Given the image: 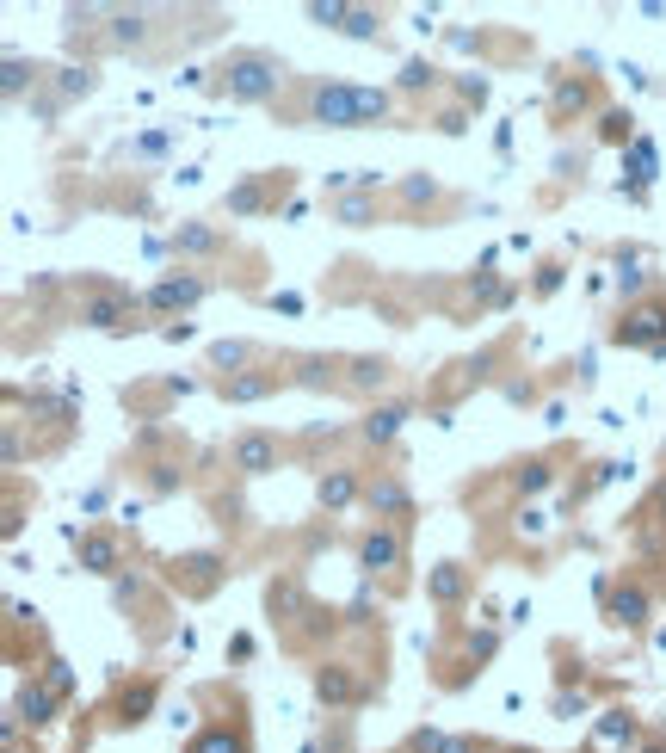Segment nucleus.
<instances>
[{
    "label": "nucleus",
    "instance_id": "obj_1",
    "mask_svg": "<svg viewBox=\"0 0 666 753\" xmlns=\"http://www.w3.org/2000/svg\"><path fill=\"white\" fill-rule=\"evenodd\" d=\"M315 118H321V124H364V118H383V93H364V87H321V93H315Z\"/></svg>",
    "mask_w": 666,
    "mask_h": 753
},
{
    "label": "nucleus",
    "instance_id": "obj_2",
    "mask_svg": "<svg viewBox=\"0 0 666 753\" xmlns=\"http://www.w3.org/2000/svg\"><path fill=\"white\" fill-rule=\"evenodd\" d=\"M278 463V439H266V433H247L241 445H235V470L241 476H266Z\"/></svg>",
    "mask_w": 666,
    "mask_h": 753
},
{
    "label": "nucleus",
    "instance_id": "obj_3",
    "mask_svg": "<svg viewBox=\"0 0 666 753\" xmlns=\"http://www.w3.org/2000/svg\"><path fill=\"white\" fill-rule=\"evenodd\" d=\"M229 87H235L241 99H266V93L278 87V75H272L266 62H235V68H229Z\"/></svg>",
    "mask_w": 666,
    "mask_h": 753
},
{
    "label": "nucleus",
    "instance_id": "obj_4",
    "mask_svg": "<svg viewBox=\"0 0 666 753\" xmlns=\"http://www.w3.org/2000/svg\"><path fill=\"white\" fill-rule=\"evenodd\" d=\"M358 556H364V568H395L401 562V537L395 531H370Z\"/></svg>",
    "mask_w": 666,
    "mask_h": 753
},
{
    "label": "nucleus",
    "instance_id": "obj_5",
    "mask_svg": "<svg viewBox=\"0 0 666 753\" xmlns=\"http://www.w3.org/2000/svg\"><path fill=\"white\" fill-rule=\"evenodd\" d=\"M315 692H321L327 704H352V698H358V679H352L346 667H321V679H315Z\"/></svg>",
    "mask_w": 666,
    "mask_h": 753
},
{
    "label": "nucleus",
    "instance_id": "obj_6",
    "mask_svg": "<svg viewBox=\"0 0 666 753\" xmlns=\"http://www.w3.org/2000/svg\"><path fill=\"white\" fill-rule=\"evenodd\" d=\"M118 315H124V297H93V303L81 309V321H93V328H111Z\"/></svg>",
    "mask_w": 666,
    "mask_h": 753
},
{
    "label": "nucleus",
    "instance_id": "obj_7",
    "mask_svg": "<svg viewBox=\"0 0 666 753\" xmlns=\"http://www.w3.org/2000/svg\"><path fill=\"white\" fill-rule=\"evenodd\" d=\"M192 753H247V747H241V735L216 729V735H198V741H192Z\"/></svg>",
    "mask_w": 666,
    "mask_h": 753
},
{
    "label": "nucleus",
    "instance_id": "obj_8",
    "mask_svg": "<svg viewBox=\"0 0 666 753\" xmlns=\"http://www.w3.org/2000/svg\"><path fill=\"white\" fill-rule=\"evenodd\" d=\"M81 556H87V562L99 568V575H105V568L118 562V544H111V537H87V544H81Z\"/></svg>",
    "mask_w": 666,
    "mask_h": 753
},
{
    "label": "nucleus",
    "instance_id": "obj_9",
    "mask_svg": "<svg viewBox=\"0 0 666 753\" xmlns=\"http://www.w3.org/2000/svg\"><path fill=\"white\" fill-rule=\"evenodd\" d=\"M611 605H617V618H623V624H642V612H648V599H642L636 587H623V593H617Z\"/></svg>",
    "mask_w": 666,
    "mask_h": 753
},
{
    "label": "nucleus",
    "instance_id": "obj_10",
    "mask_svg": "<svg viewBox=\"0 0 666 753\" xmlns=\"http://www.w3.org/2000/svg\"><path fill=\"white\" fill-rule=\"evenodd\" d=\"M321 500H327V507H346V500H352V476H346V470H333V476L321 482Z\"/></svg>",
    "mask_w": 666,
    "mask_h": 753
},
{
    "label": "nucleus",
    "instance_id": "obj_11",
    "mask_svg": "<svg viewBox=\"0 0 666 753\" xmlns=\"http://www.w3.org/2000/svg\"><path fill=\"white\" fill-rule=\"evenodd\" d=\"M401 420H407L401 408H383V414H370V426H364V433H370V439H389V433H395Z\"/></svg>",
    "mask_w": 666,
    "mask_h": 753
},
{
    "label": "nucleus",
    "instance_id": "obj_12",
    "mask_svg": "<svg viewBox=\"0 0 666 753\" xmlns=\"http://www.w3.org/2000/svg\"><path fill=\"white\" fill-rule=\"evenodd\" d=\"M19 710L31 716V723H44V716H50V698H44V692H37V686H31V692L19 698Z\"/></svg>",
    "mask_w": 666,
    "mask_h": 753
},
{
    "label": "nucleus",
    "instance_id": "obj_13",
    "mask_svg": "<svg viewBox=\"0 0 666 753\" xmlns=\"http://www.w3.org/2000/svg\"><path fill=\"white\" fill-rule=\"evenodd\" d=\"M370 500H377V507H383V513H401V507H407V494H401L395 482H383V488H377V494H370Z\"/></svg>",
    "mask_w": 666,
    "mask_h": 753
},
{
    "label": "nucleus",
    "instance_id": "obj_14",
    "mask_svg": "<svg viewBox=\"0 0 666 753\" xmlns=\"http://www.w3.org/2000/svg\"><path fill=\"white\" fill-rule=\"evenodd\" d=\"M198 297V284H161L155 291V303H192Z\"/></svg>",
    "mask_w": 666,
    "mask_h": 753
},
{
    "label": "nucleus",
    "instance_id": "obj_15",
    "mask_svg": "<svg viewBox=\"0 0 666 753\" xmlns=\"http://www.w3.org/2000/svg\"><path fill=\"white\" fill-rule=\"evenodd\" d=\"M432 593H438V599H457V593H463V575H457V568H444V575L432 581Z\"/></svg>",
    "mask_w": 666,
    "mask_h": 753
},
{
    "label": "nucleus",
    "instance_id": "obj_16",
    "mask_svg": "<svg viewBox=\"0 0 666 753\" xmlns=\"http://www.w3.org/2000/svg\"><path fill=\"white\" fill-rule=\"evenodd\" d=\"M148 704H155V686H136V692L124 698V716H142Z\"/></svg>",
    "mask_w": 666,
    "mask_h": 753
},
{
    "label": "nucleus",
    "instance_id": "obj_17",
    "mask_svg": "<svg viewBox=\"0 0 666 753\" xmlns=\"http://www.w3.org/2000/svg\"><path fill=\"white\" fill-rule=\"evenodd\" d=\"M229 396H235V402H253V396H266V383H259V377H241Z\"/></svg>",
    "mask_w": 666,
    "mask_h": 753
},
{
    "label": "nucleus",
    "instance_id": "obj_18",
    "mask_svg": "<svg viewBox=\"0 0 666 753\" xmlns=\"http://www.w3.org/2000/svg\"><path fill=\"white\" fill-rule=\"evenodd\" d=\"M383 377H389V371H383V365H370V358H364V365L352 371V383H364V389H370V383H383Z\"/></svg>",
    "mask_w": 666,
    "mask_h": 753
}]
</instances>
